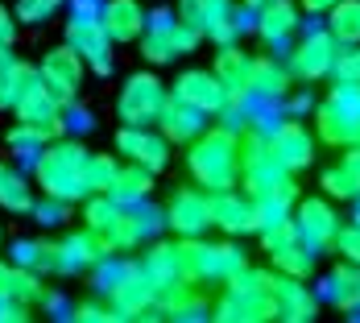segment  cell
<instances>
[{
    "label": "cell",
    "mask_w": 360,
    "mask_h": 323,
    "mask_svg": "<svg viewBox=\"0 0 360 323\" xmlns=\"http://www.w3.org/2000/svg\"><path fill=\"white\" fill-rule=\"evenodd\" d=\"M335 58H340V42L327 30H311V34L294 37V46H290V75L302 79V83L331 79Z\"/></svg>",
    "instance_id": "12"
},
{
    "label": "cell",
    "mask_w": 360,
    "mask_h": 323,
    "mask_svg": "<svg viewBox=\"0 0 360 323\" xmlns=\"http://www.w3.org/2000/svg\"><path fill=\"white\" fill-rule=\"evenodd\" d=\"M170 100V87L153 71H133L116 96V116L120 125H158L162 108Z\"/></svg>",
    "instance_id": "10"
},
{
    "label": "cell",
    "mask_w": 360,
    "mask_h": 323,
    "mask_svg": "<svg viewBox=\"0 0 360 323\" xmlns=\"http://www.w3.org/2000/svg\"><path fill=\"white\" fill-rule=\"evenodd\" d=\"M212 195V228L228 236H249L261 228V208L245 186H228V191H207Z\"/></svg>",
    "instance_id": "13"
},
{
    "label": "cell",
    "mask_w": 360,
    "mask_h": 323,
    "mask_svg": "<svg viewBox=\"0 0 360 323\" xmlns=\"http://www.w3.org/2000/svg\"><path fill=\"white\" fill-rule=\"evenodd\" d=\"M13 261L25 265V270H34V274H54V265H58V241H17Z\"/></svg>",
    "instance_id": "35"
},
{
    "label": "cell",
    "mask_w": 360,
    "mask_h": 323,
    "mask_svg": "<svg viewBox=\"0 0 360 323\" xmlns=\"http://www.w3.org/2000/svg\"><path fill=\"white\" fill-rule=\"evenodd\" d=\"M4 141H8V149H13L21 162H34L37 153L46 149V141H50V137H46L41 129H34V125L17 120V129H8V137H4Z\"/></svg>",
    "instance_id": "39"
},
{
    "label": "cell",
    "mask_w": 360,
    "mask_h": 323,
    "mask_svg": "<svg viewBox=\"0 0 360 323\" xmlns=\"http://www.w3.org/2000/svg\"><path fill=\"white\" fill-rule=\"evenodd\" d=\"M319 186L327 191V199H344V203H356L360 199V175L348 162H335L331 170H323Z\"/></svg>",
    "instance_id": "36"
},
{
    "label": "cell",
    "mask_w": 360,
    "mask_h": 323,
    "mask_svg": "<svg viewBox=\"0 0 360 323\" xmlns=\"http://www.w3.org/2000/svg\"><path fill=\"white\" fill-rule=\"evenodd\" d=\"M112 179H116V158L91 153V158H87V186H91V195H96V191H108Z\"/></svg>",
    "instance_id": "40"
},
{
    "label": "cell",
    "mask_w": 360,
    "mask_h": 323,
    "mask_svg": "<svg viewBox=\"0 0 360 323\" xmlns=\"http://www.w3.org/2000/svg\"><path fill=\"white\" fill-rule=\"evenodd\" d=\"M13 37H17V13L0 4V46H13Z\"/></svg>",
    "instance_id": "47"
},
{
    "label": "cell",
    "mask_w": 360,
    "mask_h": 323,
    "mask_svg": "<svg viewBox=\"0 0 360 323\" xmlns=\"http://www.w3.org/2000/svg\"><path fill=\"white\" fill-rule=\"evenodd\" d=\"M0 208L4 212H34V182L25 179V170H17L13 162H0Z\"/></svg>",
    "instance_id": "33"
},
{
    "label": "cell",
    "mask_w": 360,
    "mask_h": 323,
    "mask_svg": "<svg viewBox=\"0 0 360 323\" xmlns=\"http://www.w3.org/2000/svg\"><path fill=\"white\" fill-rule=\"evenodd\" d=\"M108 303L120 319H166V307L158 303V290L137 261H124L120 278L108 286Z\"/></svg>",
    "instance_id": "8"
},
{
    "label": "cell",
    "mask_w": 360,
    "mask_h": 323,
    "mask_svg": "<svg viewBox=\"0 0 360 323\" xmlns=\"http://www.w3.org/2000/svg\"><path fill=\"white\" fill-rule=\"evenodd\" d=\"M274 311L286 323L319 319V290L307 286V278H290V274L274 270Z\"/></svg>",
    "instance_id": "20"
},
{
    "label": "cell",
    "mask_w": 360,
    "mask_h": 323,
    "mask_svg": "<svg viewBox=\"0 0 360 323\" xmlns=\"http://www.w3.org/2000/svg\"><path fill=\"white\" fill-rule=\"evenodd\" d=\"M34 79H37V71L30 63H21L8 46H0V112L17 104V96H21Z\"/></svg>",
    "instance_id": "31"
},
{
    "label": "cell",
    "mask_w": 360,
    "mask_h": 323,
    "mask_svg": "<svg viewBox=\"0 0 360 323\" xmlns=\"http://www.w3.org/2000/svg\"><path fill=\"white\" fill-rule=\"evenodd\" d=\"M331 4H335V0H302V8H307V13H327Z\"/></svg>",
    "instance_id": "48"
},
{
    "label": "cell",
    "mask_w": 360,
    "mask_h": 323,
    "mask_svg": "<svg viewBox=\"0 0 360 323\" xmlns=\"http://www.w3.org/2000/svg\"><path fill=\"white\" fill-rule=\"evenodd\" d=\"M13 298V303H25V307H37L46 298V286H41V274L25 270V265H0V303Z\"/></svg>",
    "instance_id": "30"
},
{
    "label": "cell",
    "mask_w": 360,
    "mask_h": 323,
    "mask_svg": "<svg viewBox=\"0 0 360 323\" xmlns=\"http://www.w3.org/2000/svg\"><path fill=\"white\" fill-rule=\"evenodd\" d=\"M319 298H327L331 307L348 311L352 319H360V265L356 261H340L319 286Z\"/></svg>",
    "instance_id": "27"
},
{
    "label": "cell",
    "mask_w": 360,
    "mask_h": 323,
    "mask_svg": "<svg viewBox=\"0 0 360 323\" xmlns=\"http://www.w3.org/2000/svg\"><path fill=\"white\" fill-rule=\"evenodd\" d=\"M245 4H249V8H261V4H265V0H245Z\"/></svg>",
    "instance_id": "49"
},
{
    "label": "cell",
    "mask_w": 360,
    "mask_h": 323,
    "mask_svg": "<svg viewBox=\"0 0 360 323\" xmlns=\"http://www.w3.org/2000/svg\"><path fill=\"white\" fill-rule=\"evenodd\" d=\"M327 34L340 46H360V0H335L327 8Z\"/></svg>",
    "instance_id": "34"
},
{
    "label": "cell",
    "mask_w": 360,
    "mask_h": 323,
    "mask_svg": "<svg viewBox=\"0 0 360 323\" xmlns=\"http://www.w3.org/2000/svg\"><path fill=\"white\" fill-rule=\"evenodd\" d=\"M158 228H166V212L149 208V199H141V203H116L108 228L100 236L112 245V253H124V249H141L145 241H153Z\"/></svg>",
    "instance_id": "9"
},
{
    "label": "cell",
    "mask_w": 360,
    "mask_h": 323,
    "mask_svg": "<svg viewBox=\"0 0 360 323\" xmlns=\"http://www.w3.org/2000/svg\"><path fill=\"white\" fill-rule=\"evenodd\" d=\"M331 79L340 83H360V46H340V58L331 67Z\"/></svg>",
    "instance_id": "42"
},
{
    "label": "cell",
    "mask_w": 360,
    "mask_h": 323,
    "mask_svg": "<svg viewBox=\"0 0 360 323\" xmlns=\"http://www.w3.org/2000/svg\"><path fill=\"white\" fill-rule=\"evenodd\" d=\"M87 158L91 149L79 141V137H54L46 141V149L34 158V182L41 195L50 199H63V203H79L91 195L87 186Z\"/></svg>",
    "instance_id": "1"
},
{
    "label": "cell",
    "mask_w": 360,
    "mask_h": 323,
    "mask_svg": "<svg viewBox=\"0 0 360 323\" xmlns=\"http://www.w3.org/2000/svg\"><path fill=\"white\" fill-rule=\"evenodd\" d=\"M116 149L124 162H137L153 175L166 170V162H170V141L158 133V125H124L116 133Z\"/></svg>",
    "instance_id": "17"
},
{
    "label": "cell",
    "mask_w": 360,
    "mask_h": 323,
    "mask_svg": "<svg viewBox=\"0 0 360 323\" xmlns=\"http://www.w3.org/2000/svg\"><path fill=\"white\" fill-rule=\"evenodd\" d=\"M315 257H319V253L311 249L307 241H294L290 249L274 253L269 261H274V270H278V274H290V278H311V270H315Z\"/></svg>",
    "instance_id": "37"
},
{
    "label": "cell",
    "mask_w": 360,
    "mask_h": 323,
    "mask_svg": "<svg viewBox=\"0 0 360 323\" xmlns=\"http://www.w3.org/2000/svg\"><path fill=\"white\" fill-rule=\"evenodd\" d=\"M199 30L195 25H186L179 21L174 13H149V21H145V34H141V54L153 63V67H166V63H174L182 54H191L195 46H199Z\"/></svg>",
    "instance_id": "7"
},
{
    "label": "cell",
    "mask_w": 360,
    "mask_h": 323,
    "mask_svg": "<svg viewBox=\"0 0 360 323\" xmlns=\"http://www.w3.org/2000/svg\"><path fill=\"white\" fill-rule=\"evenodd\" d=\"M166 319L174 323H195V319H212V303L199 294V286H191L186 294H179L170 307H166Z\"/></svg>",
    "instance_id": "38"
},
{
    "label": "cell",
    "mask_w": 360,
    "mask_h": 323,
    "mask_svg": "<svg viewBox=\"0 0 360 323\" xmlns=\"http://www.w3.org/2000/svg\"><path fill=\"white\" fill-rule=\"evenodd\" d=\"M13 112H17V120H25V125L41 129L50 141L67 133V108H63V100H58V96H54L41 79H34V83L17 96Z\"/></svg>",
    "instance_id": "14"
},
{
    "label": "cell",
    "mask_w": 360,
    "mask_h": 323,
    "mask_svg": "<svg viewBox=\"0 0 360 323\" xmlns=\"http://www.w3.org/2000/svg\"><path fill=\"white\" fill-rule=\"evenodd\" d=\"M290 83H294V75H290L286 63H278L274 54H265V58H252V100H265V104H274V100H282L290 91Z\"/></svg>",
    "instance_id": "29"
},
{
    "label": "cell",
    "mask_w": 360,
    "mask_h": 323,
    "mask_svg": "<svg viewBox=\"0 0 360 323\" xmlns=\"http://www.w3.org/2000/svg\"><path fill=\"white\" fill-rule=\"evenodd\" d=\"M108 253H112V245L96 232V228L71 232L67 241H58V265H54V274H83V270H96Z\"/></svg>",
    "instance_id": "23"
},
{
    "label": "cell",
    "mask_w": 360,
    "mask_h": 323,
    "mask_svg": "<svg viewBox=\"0 0 360 323\" xmlns=\"http://www.w3.org/2000/svg\"><path fill=\"white\" fill-rule=\"evenodd\" d=\"M149 191H153V170L124 162V166H116V179L108 182L104 195H112L116 203H141V199H149Z\"/></svg>",
    "instance_id": "32"
},
{
    "label": "cell",
    "mask_w": 360,
    "mask_h": 323,
    "mask_svg": "<svg viewBox=\"0 0 360 323\" xmlns=\"http://www.w3.org/2000/svg\"><path fill=\"white\" fill-rule=\"evenodd\" d=\"M174 17L186 21V25H195L199 30V17H203V0H179V8H174Z\"/></svg>",
    "instance_id": "46"
},
{
    "label": "cell",
    "mask_w": 360,
    "mask_h": 323,
    "mask_svg": "<svg viewBox=\"0 0 360 323\" xmlns=\"http://www.w3.org/2000/svg\"><path fill=\"white\" fill-rule=\"evenodd\" d=\"M298 4L294 0H265L261 8H257V37L274 50V54H282L294 46V37H298Z\"/></svg>",
    "instance_id": "21"
},
{
    "label": "cell",
    "mask_w": 360,
    "mask_h": 323,
    "mask_svg": "<svg viewBox=\"0 0 360 323\" xmlns=\"http://www.w3.org/2000/svg\"><path fill=\"white\" fill-rule=\"evenodd\" d=\"M83 75H87V63L75 54L67 42H63L58 50H46L41 63H37V79L63 100V108L75 104V96H79V87H83Z\"/></svg>",
    "instance_id": "15"
},
{
    "label": "cell",
    "mask_w": 360,
    "mask_h": 323,
    "mask_svg": "<svg viewBox=\"0 0 360 323\" xmlns=\"http://www.w3.org/2000/svg\"><path fill=\"white\" fill-rule=\"evenodd\" d=\"M294 224H298V236L311 245L315 253H323L335 245V232H340V212H335V203L331 199H298L294 203Z\"/></svg>",
    "instance_id": "18"
},
{
    "label": "cell",
    "mask_w": 360,
    "mask_h": 323,
    "mask_svg": "<svg viewBox=\"0 0 360 323\" xmlns=\"http://www.w3.org/2000/svg\"><path fill=\"white\" fill-rule=\"evenodd\" d=\"M170 96L195 104L199 112H207V116H219L224 104H228V87L216 79V71H203V67L182 71L179 79H174V87H170Z\"/></svg>",
    "instance_id": "22"
},
{
    "label": "cell",
    "mask_w": 360,
    "mask_h": 323,
    "mask_svg": "<svg viewBox=\"0 0 360 323\" xmlns=\"http://www.w3.org/2000/svg\"><path fill=\"white\" fill-rule=\"evenodd\" d=\"M63 4H71V0H17V21L41 25V21H50Z\"/></svg>",
    "instance_id": "41"
},
{
    "label": "cell",
    "mask_w": 360,
    "mask_h": 323,
    "mask_svg": "<svg viewBox=\"0 0 360 323\" xmlns=\"http://www.w3.org/2000/svg\"><path fill=\"white\" fill-rule=\"evenodd\" d=\"M212 319L219 323H265V319H278L274 311V270H236L219 298L212 303Z\"/></svg>",
    "instance_id": "3"
},
{
    "label": "cell",
    "mask_w": 360,
    "mask_h": 323,
    "mask_svg": "<svg viewBox=\"0 0 360 323\" xmlns=\"http://www.w3.org/2000/svg\"><path fill=\"white\" fill-rule=\"evenodd\" d=\"M315 137L335 149L360 145V83H331L327 100L315 108Z\"/></svg>",
    "instance_id": "5"
},
{
    "label": "cell",
    "mask_w": 360,
    "mask_h": 323,
    "mask_svg": "<svg viewBox=\"0 0 360 323\" xmlns=\"http://www.w3.org/2000/svg\"><path fill=\"white\" fill-rule=\"evenodd\" d=\"M269 149L278 153V162L286 166L290 175H298V170H307L311 162H315V133L302 125V120H282V125H274L269 133Z\"/></svg>",
    "instance_id": "19"
},
{
    "label": "cell",
    "mask_w": 360,
    "mask_h": 323,
    "mask_svg": "<svg viewBox=\"0 0 360 323\" xmlns=\"http://www.w3.org/2000/svg\"><path fill=\"white\" fill-rule=\"evenodd\" d=\"M331 249H340V257L344 261H356L360 265V224L352 220V224H340V232H335V245Z\"/></svg>",
    "instance_id": "43"
},
{
    "label": "cell",
    "mask_w": 360,
    "mask_h": 323,
    "mask_svg": "<svg viewBox=\"0 0 360 323\" xmlns=\"http://www.w3.org/2000/svg\"><path fill=\"white\" fill-rule=\"evenodd\" d=\"M203 129H207V112H199L195 104H186L179 96H170L162 116H158V133L170 145H191Z\"/></svg>",
    "instance_id": "25"
},
{
    "label": "cell",
    "mask_w": 360,
    "mask_h": 323,
    "mask_svg": "<svg viewBox=\"0 0 360 323\" xmlns=\"http://www.w3.org/2000/svg\"><path fill=\"white\" fill-rule=\"evenodd\" d=\"M352 215H356V224H360V199H356V212H352Z\"/></svg>",
    "instance_id": "50"
},
{
    "label": "cell",
    "mask_w": 360,
    "mask_h": 323,
    "mask_svg": "<svg viewBox=\"0 0 360 323\" xmlns=\"http://www.w3.org/2000/svg\"><path fill=\"white\" fill-rule=\"evenodd\" d=\"M162 212H166V228H174L179 236H203L212 228V195L203 186H182Z\"/></svg>",
    "instance_id": "16"
},
{
    "label": "cell",
    "mask_w": 360,
    "mask_h": 323,
    "mask_svg": "<svg viewBox=\"0 0 360 323\" xmlns=\"http://www.w3.org/2000/svg\"><path fill=\"white\" fill-rule=\"evenodd\" d=\"M179 253H182V270H186V278L195 282V286H224L236 270H245L249 265V257L245 249L236 245V241H216V245H207L203 236H182L179 241Z\"/></svg>",
    "instance_id": "4"
},
{
    "label": "cell",
    "mask_w": 360,
    "mask_h": 323,
    "mask_svg": "<svg viewBox=\"0 0 360 323\" xmlns=\"http://www.w3.org/2000/svg\"><path fill=\"white\" fill-rule=\"evenodd\" d=\"M67 46L91 67L96 75L112 71V42L104 21H100V8H91V0H75V13L67 17Z\"/></svg>",
    "instance_id": "6"
},
{
    "label": "cell",
    "mask_w": 360,
    "mask_h": 323,
    "mask_svg": "<svg viewBox=\"0 0 360 323\" xmlns=\"http://www.w3.org/2000/svg\"><path fill=\"white\" fill-rule=\"evenodd\" d=\"M199 34L216 46H228L240 37V4L236 0H203V17H199Z\"/></svg>",
    "instance_id": "28"
},
{
    "label": "cell",
    "mask_w": 360,
    "mask_h": 323,
    "mask_svg": "<svg viewBox=\"0 0 360 323\" xmlns=\"http://www.w3.org/2000/svg\"><path fill=\"white\" fill-rule=\"evenodd\" d=\"M186 170L203 191H228L240 182V133L216 125L186 145Z\"/></svg>",
    "instance_id": "2"
},
{
    "label": "cell",
    "mask_w": 360,
    "mask_h": 323,
    "mask_svg": "<svg viewBox=\"0 0 360 323\" xmlns=\"http://www.w3.org/2000/svg\"><path fill=\"white\" fill-rule=\"evenodd\" d=\"M145 270V278L153 282L158 290V303L162 307H170L179 294L195 286L191 278H186V270H182V253H179V241H153L149 249L141 253V261H137Z\"/></svg>",
    "instance_id": "11"
},
{
    "label": "cell",
    "mask_w": 360,
    "mask_h": 323,
    "mask_svg": "<svg viewBox=\"0 0 360 323\" xmlns=\"http://www.w3.org/2000/svg\"><path fill=\"white\" fill-rule=\"evenodd\" d=\"M67 208H71V203H63V199H50V195H46L41 203L34 199V215L41 220V224H58V220L67 215Z\"/></svg>",
    "instance_id": "45"
},
{
    "label": "cell",
    "mask_w": 360,
    "mask_h": 323,
    "mask_svg": "<svg viewBox=\"0 0 360 323\" xmlns=\"http://www.w3.org/2000/svg\"><path fill=\"white\" fill-rule=\"evenodd\" d=\"M100 21H104V30H108L112 42L129 46V42H141L149 13H145L141 0H104V8H100Z\"/></svg>",
    "instance_id": "26"
},
{
    "label": "cell",
    "mask_w": 360,
    "mask_h": 323,
    "mask_svg": "<svg viewBox=\"0 0 360 323\" xmlns=\"http://www.w3.org/2000/svg\"><path fill=\"white\" fill-rule=\"evenodd\" d=\"M216 79L228 87V104H249L252 100V54L249 50H240L236 42H228V46H219V54H216Z\"/></svg>",
    "instance_id": "24"
},
{
    "label": "cell",
    "mask_w": 360,
    "mask_h": 323,
    "mask_svg": "<svg viewBox=\"0 0 360 323\" xmlns=\"http://www.w3.org/2000/svg\"><path fill=\"white\" fill-rule=\"evenodd\" d=\"M75 323H116L120 315L112 311V303H79L71 311Z\"/></svg>",
    "instance_id": "44"
}]
</instances>
